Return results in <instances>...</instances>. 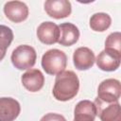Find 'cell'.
Segmentation results:
<instances>
[{
	"mask_svg": "<svg viewBox=\"0 0 121 121\" xmlns=\"http://www.w3.org/2000/svg\"><path fill=\"white\" fill-rule=\"evenodd\" d=\"M78 89L79 79L77 74L68 70L57 75L52 94L59 101H68L78 95Z\"/></svg>",
	"mask_w": 121,
	"mask_h": 121,
	"instance_id": "6da1fadb",
	"label": "cell"
},
{
	"mask_svg": "<svg viewBox=\"0 0 121 121\" xmlns=\"http://www.w3.org/2000/svg\"><path fill=\"white\" fill-rule=\"evenodd\" d=\"M67 64L66 54L60 49H49L42 57V67L48 75H58L64 71Z\"/></svg>",
	"mask_w": 121,
	"mask_h": 121,
	"instance_id": "7a4b0ae2",
	"label": "cell"
},
{
	"mask_svg": "<svg viewBox=\"0 0 121 121\" xmlns=\"http://www.w3.org/2000/svg\"><path fill=\"white\" fill-rule=\"evenodd\" d=\"M37 59L35 49L27 44L17 46L11 53L10 60L15 68L18 70H26L34 66Z\"/></svg>",
	"mask_w": 121,
	"mask_h": 121,
	"instance_id": "3957f363",
	"label": "cell"
},
{
	"mask_svg": "<svg viewBox=\"0 0 121 121\" xmlns=\"http://www.w3.org/2000/svg\"><path fill=\"white\" fill-rule=\"evenodd\" d=\"M121 95V84L118 79L107 78L97 88V98L105 103L117 102Z\"/></svg>",
	"mask_w": 121,
	"mask_h": 121,
	"instance_id": "277c9868",
	"label": "cell"
},
{
	"mask_svg": "<svg viewBox=\"0 0 121 121\" xmlns=\"http://www.w3.org/2000/svg\"><path fill=\"white\" fill-rule=\"evenodd\" d=\"M96 115L101 121H121V110L119 102L105 103L97 97L95 99Z\"/></svg>",
	"mask_w": 121,
	"mask_h": 121,
	"instance_id": "5b68a950",
	"label": "cell"
},
{
	"mask_svg": "<svg viewBox=\"0 0 121 121\" xmlns=\"http://www.w3.org/2000/svg\"><path fill=\"white\" fill-rule=\"evenodd\" d=\"M95 61L97 67L102 71H115L120 66L121 53H117L105 48L97 55Z\"/></svg>",
	"mask_w": 121,
	"mask_h": 121,
	"instance_id": "8992f818",
	"label": "cell"
},
{
	"mask_svg": "<svg viewBox=\"0 0 121 121\" xmlns=\"http://www.w3.org/2000/svg\"><path fill=\"white\" fill-rule=\"evenodd\" d=\"M43 7L47 15L55 19L66 18L72 12V6L68 0H47Z\"/></svg>",
	"mask_w": 121,
	"mask_h": 121,
	"instance_id": "52a82bcc",
	"label": "cell"
},
{
	"mask_svg": "<svg viewBox=\"0 0 121 121\" xmlns=\"http://www.w3.org/2000/svg\"><path fill=\"white\" fill-rule=\"evenodd\" d=\"M4 13L13 23H21L28 16L27 6L21 1H9L4 6Z\"/></svg>",
	"mask_w": 121,
	"mask_h": 121,
	"instance_id": "ba28073f",
	"label": "cell"
},
{
	"mask_svg": "<svg viewBox=\"0 0 121 121\" xmlns=\"http://www.w3.org/2000/svg\"><path fill=\"white\" fill-rule=\"evenodd\" d=\"M37 37L44 44H53L58 43L60 39L59 26L50 21L42 23L37 28Z\"/></svg>",
	"mask_w": 121,
	"mask_h": 121,
	"instance_id": "9c48e42d",
	"label": "cell"
},
{
	"mask_svg": "<svg viewBox=\"0 0 121 121\" xmlns=\"http://www.w3.org/2000/svg\"><path fill=\"white\" fill-rule=\"evenodd\" d=\"M21 112L20 103L12 97H0V121H14Z\"/></svg>",
	"mask_w": 121,
	"mask_h": 121,
	"instance_id": "30bf717a",
	"label": "cell"
},
{
	"mask_svg": "<svg viewBox=\"0 0 121 121\" xmlns=\"http://www.w3.org/2000/svg\"><path fill=\"white\" fill-rule=\"evenodd\" d=\"M95 61V53L89 47H78L75 50L73 54V62L78 70H88L93 67Z\"/></svg>",
	"mask_w": 121,
	"mask_h": 121,
	"instance_id": "8fae6325",
	"label": "cell"
},
{
	"mask_svg": "<svg viewBox=\"0 0 121 121\" xmlns=\"http://www.w3.org/2000/svg\"><path fill=\"white\" fill-rule=\"evenodd\" d=\"M23 86L29 92L40 91L44 84V76L39 69H29L21 77Z\"/></svg>",
	"mask_w": 121,
	"mask_h": 121,
	"instance_id": "7c38bea8",
	"label": "cell"
},
{
	"mask_svg": "<svg viewBox=\"0 0 121 121\" xmlns=\"http://www.w3.org/2000/svg\"><path fill=\"white\" fill-rule=\"evenodd\" d=\"M96 108L94 102L84 99L79 101L74 109L73 121H95Z\"/></svg>",
	"mask_w": 121,
	"mask_h": 121,
	"instance_id": "4fadbf2b",
	"label": "cell"
},
{
	"mask_svg": "<svg viewBox=\"0 0 121 121\" xmlns=\"http://www.w3.org/2000/svg\"><path fill=\"white\" fill-rule=\"evenodd\" d=\"M60 39L58 43L63 46H71L76 43L79 38V30L72 23H62L59 26Z\"/></svg>",
	"mask_w": 121,
	"mask_h": 121,
	"instance_id": "5bb4252c",
	"label": "cell"
},
{
	"mask_svg": "<svg viewBox=\"0 0 121 121\" xmlns=\"http://www.w3.org/2000/svg\"><path fill=\"white\" fill-rule=\"evenodd\" d=\"M89 24H90V27L94 31L103 32L110 27L112 24V18L108 13L97 12L91 16Z\"/></svg>",
	"mask_w": 121,
	"mask_h": 121,
	"instance_id": "9a60e30c",
	"label": "cell"
},
{
	"mask_svg": "<svg viewBox=\"0 0 121 121\" xmlns=\"http://www.w3.org/2000/svg\"><path fill=\"white\" fill-rule=\"evenodd\" d=\"M13 40V32L7 26L0 25V53L6 54L8 47Z\"/></svg>",
	"mask_w": 121,
	"mask_h": 121,
	"instance_id": "2e32d148",
	"label": "cell"
},
{
	"mask_svg": "<svg viewBox=\"0 0 121 121\" xmlns=\"http://www.w3.org/2000/svg\"><path fill=\"white\" fill-rule=\"evenodd\" d=\"M105 48L121 53V33L119 31L111 33L105 41Z\"/></svg>",
	"mask_w": 121,
	"mask_h": 121,
	"instance_id": "e0dca14e",
	"label": "cell"
},
{
	"mask_svg": "<svg viewBox=\"0 0 121 121\" xmlns=\"http://www.w3.org/2000/svg\"><path fill=\"white\" fill-rule=\"evenodd\" d=\"M40 121H66L63 115L55 113V112H48L43 115Z\"/></svg>",
	"mask_w": 121,
	"mask_h": 121,
	"instance_id": "ac0fdd59",
	"label": "cell"
}]
</instances>
